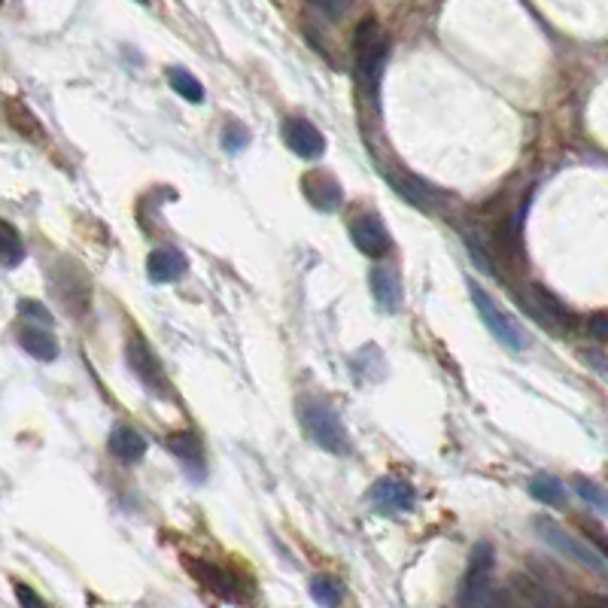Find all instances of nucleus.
<instances>
[{"instance_id":"f257e3e1","label":"nucleus","mask_w":608,"mask_h":608,"mask_svg":"<svg viewBox=\"0 0 608 608\" xmlns=\"http://www.w3.org/2000/svg\"><path fill=\"white\" fill-rule=\"evenodd\" d=\"M298 423H301L304 435H308L317 447H323L326 453L347 456L353 450V441H350L344 420L323 399H314V396L298 399Z\"/></svg>"},{"instance_id":"f03ea898","label":"nucleus","mask_w":608,"mask_h":608,"mask_svg":"<svg viewBox=\"0 0 608 608\" xmlns=\"http://www.w3.org/2000/svg\"><path fill=\"white\" fill-rule=\"evenodd\" d=\"M353 55H356L359 83L374 101L377 89H380V76H384V67H387V55H390V40L384 37V31H380L377 19H362L356 25Z\"/></svg>"},{"instance_id":"7ed1b4c3","label":"nucleus","mask_w":608,"mask_h":608,"mask_svg":"<svg viewBox=\"0 0 608 608\" xmlns=\"http://www.w3.org/2000/svg\"><path fill=\"white\" fill-rule=\"evenodd\" d=\"M532 529L539 532V539H542L545 545H551V548L560 551L563 557L575 560L578 566H584L587 572H593V575H599V578H608V560H605L587 539L572 536L566 526H560V523L551 520V517H536V520H532Z\"/></svg>"},{"instance_id":"20e7f679","label":"nucleus","mask_w":608,"mask_h":608,"mask_svg":"<svg viewBox=\"0 0 608 608\" xmlns=\"http://www.w3.org/2000/svg\"><path fill=\"white\" fill-rule=\"evenodd\" d=\"M493 569H496V551L493 545L487 542H478L469 554V569H466V578H463V587H460V596L456 602L460 605H502L505 599L496 593V584H493Z\"/></svg>"},{"instance_id":"39448f33","label":"nucleus","mask_w":608,"mask_h":608,"mask_svg":"<svg viewBox=\"0 0 608 608\" xmlns=\"http://www.w3.org/2000/svg\"><path fill=\"white\" fill-rule=\"evenodd\" d=\"M469 292H472V301H475V308H478L484 326L493 332V338H496L502 347L514 350V353L526 350V332L517 326V320H514L508 311L499 308L496 298H493L481 283H475V280H469Z\"/></svg>"},{"instance_id":"423d86ee","label":"nucleus","mask_w":608,"mask_h":608,"mask_svg":"<svg viewBox=\"0 0 608 608\" xmlns=\"http://www.w3.org/2000/svg\"><path fill=\"white\" fill-rule=\"evenodd\" d=\"M125 362L131 368V374L137 377V384L156 399H171V384L162 371V362L159 356L152 353V347L143 341V338H131L125 344Z\"/></svg>"},{"instance_id":"0eeeda50","label":"nucleus","mask_w":608,"mask_h":608,"mask_svg":"<svg viewBox=\"0 0 608 608\" xmlns=\"http://www.w3.org/2000/svg\"><path fill=\"white\" fill-rule=\"evenodd\" d=\"M186 572L213 596L222 599H241V578L235 572H228L225 566L213 563V560H198V557H186Z\"/></svg>"},{"instance_id":"6e6552de","label":"nucleus","mask_w":608,"mask_h":608,"mask_svg":"<svg viewBox=\"0 0 608 608\" xmlns=\"http://www.w3.org/2000/svg\"><path fill=\"white\" fill-rule=\"evenodd\" d=\"M350 241L368 259H384L393 247L387 225L380 222L377 213H362L350 222Z\"/></svg>"},{"instance_id":"1a4fd4ad","label":"nucleus","mask_w":608,"mask_h":608,"mask_svg":"<svg viewBox=\"0 0 608 608\" xmlns=\"http://www.w3.org/2000/svg\"><path fill=\"white\" fill-rule=\"evenodd\" d=\"M55 292L58 298L67 304V311L73 314H86L89 308V295H92V286H89V277L83 274L80 265H73V262H61L55 268Z\"/></svg>"},{"instance_id":"9d476101","label":"nucleus","mask_w":608,"mask_h":608,"mask_svg":"<svg viewBox=\"0 0 608 608\" xmlns=\"http://www.w3.org/2000/svg\"><path fill=\"white\" fill-rule=\"evenodd\" d=\"M283 140L298 159H323L326 156V134L308 119H286Z\"/></svg>"},{"instance_id":"9b49d317","label":"nucleus","mask_w":608,"mask_h":608,"mask_svg":"<svg viewBox=\"0 0 608 608\" xmlns=\"http://www.w3.org/2000/svg\"><path fill=\"white\" fill-rule=\"evenodd\" d=\"M368 499L377 511H384V514H405L414 508V487L402 478H380L371 484Z\"/></svg>"},{"instance_id":"f8f14e48","label":"nucleus","mask_w":608,"mask_h":608,"mask_svg":"<svg viewBox=\"0 0 608 608\" xmlns=\"http://www.w3.org/2000/svg\"><path fill=\"white\" fill-rule=\"evenodd\" d=\"M529 295L532 298H526V308L536 314L545 326H551V329H572L575 326V314L566 308V304L557 298V295H551L545 286H532L529 289Z\"/></svg>"},{"instance_id":"ddd939ff","label":"nucleus","mask_w":608,"mask_h":608,"mask_svg":"<svg viewBox=\"0 0 608 608\" xmlns=\"http://www.w3.org/2000/svg\"><path fill=\"white\" fill-rule=\"evenodd\" d=\"M301 189H304V198H308L320 213H335L344 201V189L329 171L308 174L301 180Z\"/></svg>"},{"instance_id":"4468645a","label":"nucleus","mask_w":608,"mask_h":608,"mask_svg":"<svg viewBox=\"0 0 608 608\" xmlns=\"http://www.w3.org/2000/svg\"><path fill=\"white\" fill-rule=\"evenodd\" d=\"M165 447L183 463V469L189 472V478L204 481V475H207L204 447H201V441H198L192 432H174V435H168V438H165Z\"/></svg>"},{"instance_id":"2eb2a0df","label":"nucleus","mask_w":608,"mask_h":608,"mask_svg":"<svg viewBox=\"0 0 608 608\" xmlns=\"http://www.w3.org/2000/svg\"><path fill=\"white\" fill-rule=\"evenodd\" d=\"M186 271H189V262L177 247H159L146 259V274L152 283H177Z\"/></svg>"},{"instance_id":"dca6fc26","label":"nucleus","mask_w":608,"mask_h":608,"mask_svg":"<svg viewBox=\"0 0 608 608\" xmlns=\"http://www.w3.org/2000/svg\"><path fill=\"white\" fill-rule=\"evenodd\" d=\"M368 286H371V295H374L380 311L396 314L402 308V277H399V271H393V268H374L371 277H368Z\"/></svg>"},{"instance_id":"f3484780","label":"nucleus","mask_w":608,"mask_h":608,"mask_svg":"<svg viewBox=\"0 0 608 608\" xmlns=\"http://www.w3.org/2000/svg\"><path fill=\"white\" fill-rule=\"evenodd\" d=\"M387 180L393 183V189L408 201V204H414V207H423V210H432L435 204H438V192L426 183V180H420L417 174H408V171H399V168H390L387 171Z\"/></svg>"},{"instance_id":"a211bd4d","label":"nucleus","mask_w":608,"mask_h":608,"mask_svg":"<svg viewBox=\"0 0 608 608\" xmlns=\"http://www.w3.org/2000/svg\"><path fill=\"white\" fill-rule=\"evenodd\" d=\"M19 344L28 356L40 359V362H52L58 356V341L49 332V326H22L19 329Z\"/></svg>"},{"instance_id":"6ab92c4d","label":"nucleus","mask_w":608,"mask_h":608,"mask_svg":"<svg viewBox=\"0 0 608 608\" xmlns=\"http://www.w3.org/2000/svg\"><path fill=\"white\" fill-rule=\"evenodd\" d=\"M110 453L122 463H137V460H143V453H146V441L131 426H116L110 432Z\"/></svg>"},{"instance_id":"aec40b11","label":"nucleus","mask_w":608,"mask_h":608,"mask_svg":"<svg viewBox=\"0 0 608 608\" xmlns=\"http://www.w3.org/2000/svg\"><path fill=\"white\" fill-rule=\"evenodd\" d=\"M529 493L551 508H566V502H569V490L563 487V481L554 475H545V472L529 481Z\"/></svg>"},{"instance_id":"412c9836","label":"nucleus","mask_w":608,"mask_h":608,"mask_svg":"<svg viewBox=\"0 0 608 608\" xmlns=\"http://www.w3.org/2000/svg\"><path fill=\"white\" fill-rule=\"evenodd\" d=\"M168 83H171V89L180 95V98H186L189 104H201L204 101V86H201V80L195 73H189L186 67H168Z\"/></svg>"},{"instance_id":"4be33fe9","label":"nucleus","mask_w":608,"mask_h":608,"mask_svg":"<svg viewBox=\"0 0 608 608\" xmlns=\"http://www.w3.org/2000/svg\"><path fill=\"white\" fill-rule=\"evenodd\" d=\"M0 256H4V265L7 268H16L22 265L25 259V244H22V235L10 222H0Z\"/></svg>"},{"instance_id":"5701e85b","label":"nucleus","mask_w":608,"mask_h":608,"mask_svg":"<svg viewBox=\"0 0 608 608\" xmlns=\"http://www.w3.org/2000/svg\"><path fill=\"white\" fill-rule=\"evenodd\" d=\"M311 596L320 605H341L344 602V584L335 575H314L311 578Z\"/></svg>"},{"instance_id":"b1692460","label":"nucleus","mask_w":608,"mask_h":608,"mask_svg":"<svg viewBox=\"0 0 608 608\" xmlns=\"http://www.w3.org/2000/svg\"><path fill=\"white\" fill-rule=\"evenodd\" d=\"M514 590H517L526 602H532V605H557V602H560V596H554L545 584L532 581L529 575H517V578H514Z\"/></svg>"},{"instance_id":"393cba45","label":"nucleus","mask_w":608,"mask_h":608,"mask_svg":"<svg viewBox=\"0 0 608 608\" xmlns=\"http://www.w3.org/2000/svg\"><path fill=\"white\" fill-rule=\"evenodd\" d=\"M572 487H575V493H578L587 505H593L596 511L608 514V490H605V487H599L596 481H590V478H584V475H578V478L572 481Z\"/></svg>"},{"instance_id":"a878e982","label":"nucleus","mask_w":608,"mask_h":608,"mask_svg":"<svg viewBox=\"0 0 608 608\" xmlns=\"http://www.w3.org/2000/svg\"><path fill=\"white\" fill-rule=\"evenodd\" d=\"M247 143H250V131H247V125H241V122L225 125V131H222V146H225L228 152H241Z\"/></svg>"},{"instance_id":"bb28decb","label":"nucleus","mask_w":608,"mask_h":608,"mask_svg":"<svg viewBox=\"0 0 608 608\" xmlns=\"http://www.w3.org/2000/svg\"><path fill=\"white\" fill-rule=\"evenodd\" d=\"M19 314L28 320V323H37V326H49L52 329V314H49V308L46 304H40V301H19Z\"/></svg>"},{"instance_id":"cd10ccee","label":"nucleus","mask_w":608,"mask_h":608,"mask_svg":"<svg viewBox=\"0 0 608 608\" xmlns=\"http://www.w3.org/2000/svg\"><path fill=\"white\" fill-rule=\"evenodd\" d=\"M308 4L329 19H344L353 7V0H308Z\"/></svg>"},{"instance_id":"c85d7f7f","label":"nucleus","mask_w":608,"mask_h":608,"mask_svg":"<svg viewBox=\"0 0 608 608\" xmlns=\"http://www.w3.org/2000/svg\"><path fill=\"white\" fill-rule=\"evenodd\" d=\"M581 529L587 532V539H590V545L608 560V532H602L593 520H581Z\"/></svg>"},{"instance_id":"c756f323","label":"nucleus","mask_w":608,"mask_h":608,"mask_svg":"<svg viewBox=\"0 0 608 608\" xmlns=\"http://www.w3.org/2000/svg\"><path fill=\"white\" fill-rule=\"evenodd\" d=\"M587 332L596 338V341H608V317H602V314H596V317H590V323H587Z\"/></svg>"},{"instance_id":"7c9ffc66","label":"nucleus","mask_w":608,"mask_h":608,"mask_svg":"<svg viewBox=\"0 0 608 608\" xmlns=\"http://www.w3.org/2000/svg\"><path fill=\"white\" fill-rule=\"evenodd\" d=\"M16 596H19L22 605H40V596H34L28 584H19V587H16Z\"/></svg>"},{"instance_id":"2f4dec72","label":"nucleus","mask_w":608,"mask_h":608,"mask_svg":"<svg viewBox=\"0 0 608 608\" xmlns=\"http://www.w3.org/2000/svg\"><path fill=\"white\" fill-rule=\"evenodd\" d=\"M581 602H596V605H608V596H581Z\"/></svg>"},{"instance_id":"473e14b6","label":"nucleus","mask_w":608,"mask_h":608,"mask_svg":"<svg viewBox=\"0 0 608 608\" xmlns=\"http://www.w3.org/2000/svg\"><path fill=\"white\" fill-rule=\"evenodd\" d=\"M137 4H146V0H137Z\"/></svg>"}]
</instances>
